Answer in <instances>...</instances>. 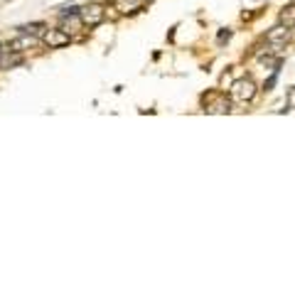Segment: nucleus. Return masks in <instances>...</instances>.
I'll list each match as a JSON object with an SVG mask.
<instances>
[{
    "instance_id": "nucleus-1",
    "label": "nucleus",
    "mask_w": 295,
    "mask_h": 295,
    "mask_svg": "<svg viewBox=\"0 0 295 295\" xmlns=\"http://www.w3.org/2000/svg\"><path fill=\"white\" fill-rule=\"evenodd\" d=\"M103 18H106V10H103V5H98V3H91V5H86V8H79V20H81V25H86V27L101 25Z\"/></svg>"
},
{
    "instance_id": "nucleus-2",
    "label": "nucleus",
    "mask_w": 295,
    "mask_h": 295,
    "mask_svg": "<svg viewBox=\"0 0 295 295\" xmlns=\"http://www.w3.org/2000/svg\"><path fill=\"white\" fill-rule=\"evenodd\" d=\"M231 96L239 101V103H248L253 96H256V84L251 79H239L231 84Z\"/></svg>"
},
{
    "instance_id": "nucleus-3",
    "label": "nucleus",
    "mask_w": 295,
    "mask_h": 295,
    "mask_svg": "<svg viewBox=\"0 0 295 295\" xmlns=\"http://www.w3.org/2000/svg\"><path fill=\"white\" fill-rule=\"evenodd\" d=\"M35 45H37V35L20 32V37H18V40H13L8 49H13V52H27V49H32Z\"/></svg>"
},
{
    "instance_id": "nucleus-4",
    "label": "nucleus",
    "mask_w": 295,
    "mask_h": 295,
    "mask_svg": "<svg viewBox=\"0 0 295 295\" xmlns=\"http://www.w3.org/2000/svg\"><path fill=\"white\" fill-rule=\"evenodd\" d=\"M20 64H23V52H13V49H3V52H0V72L20 67Z\"/></svg>"
},
{
    "instance_id": "nucleus-5",
    "label": "nucleus",
    "mask_w": 295,
    "mask_h": 295,
    "mask_svg": "<svg viewBox=\"0 0 295 295\" xmlns=\"http://www.w3.org/2000/svg\"><path fill=\"white\" fill-rule=\"evenodd\" d=\"M69 32L67 30H49L47 35H45V42L49 45V47H64V45H69Z\"/></svg>"
},
{
    "instance_id": "nucleus-6",
    "label": "nucleus",
    "mask_w": 295,
    "mask_h": 295,
    "mask_svg": "<svg viewBox=\"0 0 295 295\" xmlns=\"http://www.w3.org/2000/svg\"><path fill=\"white\" fill-rule=\"evenodd\" d=\"M288 40H290V27L288 25H278V27H273L268 32V42L270 45H285Z\"/></svg>"
},
{
    "instance_id": "nucleus-7",
    "label": "nucleus",
    "mask_w": 295,
    "mask_h": 295,
    "mask_svg": "<svg viewBox=\"0 0 295 295\" xmlns=\"http://www.w3.org/2000/svg\"><path fill=\"white\" fill-rule=\"evenodd\" d=\"M143 3L145 0H113V8L118 13H135V10L143 8Z\"/></svg>"
},
{
    "instance_id": "nucleus-8",
    "label": "nucleus",
    "mask_w": 295,
    "mask_h": 295,
    "mask_svg": "<svg viewBox=\"0 0 295 295\" xmlns=\"http://www.w3.org/2000/svg\"><path fill=\"white\" fill-rule=\"evenodd\" d=\"M18 30H20V32H27V35H37V32L45 30V25H42V23H30V25H20Z\"/></svg>"
},
{
    "instance_id": "nucleus-9",
    "label": "nucleus",
    "mask_w": 295,
    "mask_h": 295,
    "mask_svg": "<svg viewBox=\"0 0 295 295\" xmlns=\"http://www.w3.org/2000/svg\"><path fill=\"white\" fill-rule=\"evenodd\" d=\"M283 25L295 27V8H288V10L283 13Z\"/></svg>"
},
{
    "instance_id": "nucleus-10",
    "label": "nucleus",
    "mask_w": 295,
    "mask_h": 295,
    "mask_svg": "<svg viewBox=\"0 0 295 295\" xmlns=\"http://www.w3.org/2000/svg\"><path fill=\"white\" fill-rule=\"evenodd\" d=\"M209 113H224V111H229V103H214L212 108H207Z\"/></svg>"
},
{
    "instance_id": "nucleus-11",
    "label": "nucleus",
    "mask_w": 295,
    "mask_h": 295,
    "mask_svg": "<svg viewBox=\"0 0 295 295\" xmlns=\"http://www.w3.org/2000/svg\"><path fill=\"white\" fill-rule=\"evenodd\" d=\"M3 49H5V47H3V45H0V52H3Z\"/></svg>"
}]
</instances>
